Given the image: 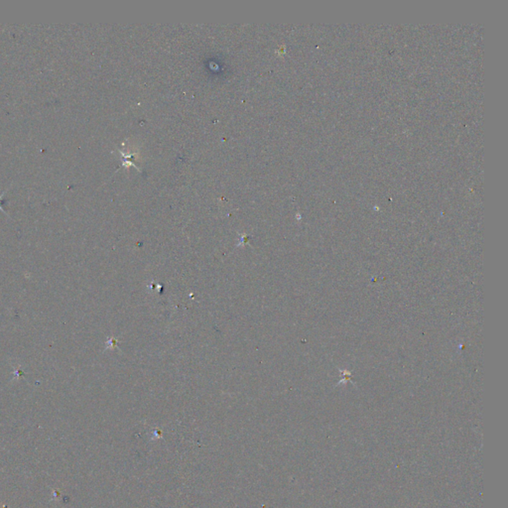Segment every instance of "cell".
Segmentation results:
<instances>
[{
  "label": "cell",
  "instance_id": "6da1fadb",
  "mask_svg": "<svg viewBox=\"0 0 508 508\" xmlns=\"http://www.w3.org/2000/svg\"><path fill=\"white\" fill-rule=\"evenodd\" d=\"M4 194H5V193H3L2 195H0V211H2V212H4V211H3L2 207H1V206H2V203H1V201H2V198H3Z\"/></svg>",
  "mask_w": 508,
  "mask_h": 508
}]
</instances>
